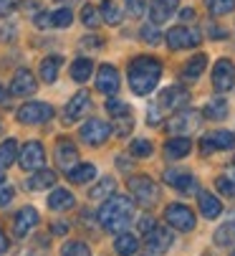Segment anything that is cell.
<instances>
[{
  "label": "cell",
  "instance_id": "6da1fadb",
  "mask_svg": "<svg viewBox=\"0 0 235 256\" xmlns=\"http://www.w3.org/2000/svg\"><path fill=\"white\" fill-rule=\"evenodd\" d=\"M134 198L129 196H111L104 200V206L99 208V221L109 234H124L134 218Z\"/></svg>",
  "mask_w": 235,
  "mask_h": 256
},
{
  "label": "cell",
  "instance_id": "7a4b0ae2",
  "mask_svg": "<svg viewBox=\"0 0 235 256\" xmlns=\"http://www.w3.org/2000/svg\"><path fill=\"white\" fill-rule=\"evenodd\" d=\"M162 76V64L152 56H137L129 64V86L137 96H147L157 89Z\"/></svg>",
  "mask_w": 235,
  "mask_h": 256
},
{
  "label": "cell",
  "instance_id": "3957f363",
  "mask_svg": "<svg viewBox=\"0 0 235 256\" xmlns=\"http://www.w3.org/2000/svg\"><path fill=\"white\" fill-rule=\"evenodd\" d=\"M203 124V114L195 109H177L175 117H170L167 122V132L172 137H190L192 132H198Z\"/></svg>",
  "mask_w": 235,
  "mask_h": 256
},
{
  "label": "cell",
  "instance_id": "277c9868",
  "mask_svg": "<svg viewBox=\"0 0 235 256\" xmlns=\"http://www.w3.org/2000/svg\"><path fill=\"white\" fill-rule=\"evenodd\" d=\"M127 186H129V193H132L134 203H139V206H154L157 200H160V186L147 175L129 178Z\"/></svg>",
  "mask_w": 235,
  "mask_h": 256
},
{
  "label": "cell",
  "instance_id": "5b68a950",
  "mask_svg": "<svg viewBox=\"0 0 235 256\" xmlns=\"http://www.w3.org/2000/svg\"><path fill=\"white\" fill-rule=\"evenodd\" d=\"M18 122L23 124H46L53 117V106L46 102H28L18 109Z\"/></svg>",
  "mask_w": 235,
  "mask_h": 256
},
{
  "label": "cell",
  "instance_id": "8992f818",
  "mask_svg": "<svg viewBox=\"0 0 235 256\" xmlns=\"http://www.w3.org/2000/svg\"><path fill=\"white\" fill-rule=\"evenodd\" d=\"M165 38H167V46L172 51H180V48H195V46H200L203 36H200V30H195V28L175 26L172 30H167Z\"/></svg>",
  "mask_w": 235,
  "mask_h": 256
},
{
  "label": "cell",
  "instance_id": "52a82bcc",
  "mask_svg": "<svg viewBox=\"0 0 235 256\" xmlns=\"http://www.w3.org/2000/svg\"><path fill=\"white\" fill-rule=\"evenodd\" d=\"M165 221L172 226V228H177V231H192L195 228V213H192V208H187V206H182V203H170L167 208H165Z\"/></svg>",
  "mask_w": 235,
  "mask_h": 256
},
{
  "label": "cell",
  "instance_id": "ba28073f",
  "mask_svg": "<svg viewBox=\"0 0 235 256\" xmlns=\"http://www.w3.org/2000/svg\"><path fill=\"white\" fill-rule=\"evenodd\" d=\"M81 140L86 142V144H91V148H99V144H104L106 140H109V134H111V127H109V122H104V120H89L84 127H81Z\"/></svg>",
  "mask_w": 235,
  "mask_h": 256
},
{
  "label": "cell",
  "instance_id": "9c48e42d",
  "mask_svg": "<svg viewBox=\"0 0 235 256\" xmlns=\"http://www.w3.org/2000/svg\"><path fill=\"white\" fill-rule=\"evenodd\" d=\"M213 86H215L220 94H225V92H230V89L235 86V64H233V61L220 58V61L215 64V68H213Z\"/></svg>",
  "mask_w": 235,
  "mask_h": 256
},
{
  "label": "cell",
  "instance_id": "30bf717a",
  "mask_svg": "<svg viewBox=\"0 0 235 256\" xmlns=\"http://www.w3.org/2000/svg\"><path fill=\"white\" fill-rule=\"evenodd\" d=\"M119 86H122V79H119V71H116L111 64H104L99 66V76H96V89L106 96H114L119 94Z\"/></svg>",
  "mask_w": 235,
  "mask_h": 256
},
{
  "label": "cell",
  "instance_id": "8fae6325",
  "mask_svg": "<svg viewBox=\"0 0 235 256\" xmlns=\"http://www.w3.org/2000/svg\"><path fill=\"white\" fill-rule=\"evenodd\" d=\"M46 162V150H43V144L41 142H28L23 144V150H20V168L23 170H41Z\"/></svg>",
  "mask_w": 235,
  "mask_h": 256
},
{
  "label": "cell",
  "instance_id": "7c38bea8",
  "mask_svg": "<svg viewBox=\"0 0 235 256\" xmlns=\"http://www.w3.org/2000/svg\"><path fill=\"white\" fill-rule=\"evenodd\" d=\"M187 102H190V92L185 89V86H180V84H175V86H167L162 94H160V109H170V112H177V109H182V106H187Z\"/></svg>",
  "mask_w": 235,
  "mask_h": 256
},
{
  "label": "cell",
  "instance_id": "4fadbf2b",
  "mask_svg": "<svg viewBox=\"0 0 235 256\" xmlns=\"http://www.w3.org/2000/svg\"><path fill=\"white\" fill-rule=\"evenodd\" d=\"M233 148H235V134L228 132V130L213 132V134L203 137V142H200V152L203 155H210L215 150H233Z\"/></svg>",
  "mask_w": 235,
  "mask_h": 256
},
{
  "label": "cell",
  "instance_id": "5bb4252c",
  "mask_svg": "<svg viewBox=\"0 0 235 256\" xmlns=\"http://www.w3.org/2000/svg\"><path fill=\"white\" fill-rule=\"evenodd\" d=\"M180 8V0H152L149 3V18L154 26L167 23Z\"/></svg>",
  "mask_w": 235,
  "mask_h": 256
},
{
  "label": "cell",
  "instance_id": "9a60e30c",
  "mask_svg": "<svg viewBox=\"0 0 235 256\" xmlns=\"http://www.w3.org/2000/svg\"><path fill=\"white\" fill-rule=\"evenodd\" d=\"M35 89H38L35 76L30 74L28 68H18L15 76H13V82H10V94H13V96H30Z\"/></svg>",
  "mask_w": 235,
  "mask_h": 256
},
{
  "label": "cell",
  "instance_id": "2e32d148",
  "mask_svg": "<svg viewBox=\"0 0 235 256\" xmlns=\"http://www.w3.org/2000/svg\"><path fill=\"white\" fill-rule=\"evenodd\" d=\"M56 165L63 172H68L73 165H78V150H76V144L71 140H61L56 144Z\"/></svg>",
  "mask_w": 235,
  "mask_h": 256
},
{
  "label": "cell",
  "instance_id": "e0dca14e",
  "mask_svg": "<svg viewBox=\"0 0 235 256\" xmlns=\"http://www.w3.org/2000/svg\"><path fill=\"white\" fill-rule=\"evenodd\" d=\"M147 238V248L152 251V254H165L170 246H172V234L165 228V226H154L152 231H147L144 234Z\"/></svg>",
  "mask_w": 235,
  "mask_h": 256
},
{
  "label": "cell",
  "instance_id": "ac0fdd59",
  "mask_svg": "<svg viewBox=\"0 0 235 256\" xmlns=\"http://www.w3.org/2000/svg\"><path fill=\"white\" fill-rule=\"evenodd\" d=\"M91 106V99H89V94L86 92H78L76 96H71V102L66 104V109H63V120L71 124V122H76L78 117H81L86 109Z\"/></svg>",
  "mask_w": 235,
  "mask_h": 256
},
{
  "label": "cell",
  "instance_id": "d6986e66",
  "mask_svg": "<svg viewBox=\"0 0 235 256\" xmlns=\"http://www.w3.org/2000/svg\"><path fill=\"white\" fill-rule=\"evenodd\" d=\"M38 224V210L33 208V206H25V208H20L18 213H15V224H13V228H15V236L18 238H23L33 226Z\"/></svg>",
  "mask_w": 235,
  "mask_h": 256
},
{
  "label": "cell",
  "instance_id": "ffe728a7",
  "mask_svg": "<svg viewBox=\"0 0 235 256\" xmlns=\"http://www.w3.org/2000/svg\"><path fill=\"white\" fill-rule=\"evenodd\" d=\"M165 182H167V186H172V188H177L180 193H190V190L198 188L195 178L190 172H185V170H167L165 172Z\"/></svg>",
  "mask_w": 235,
  "mask_h": 256
},
{
  "label": "cell",
  "instance_id": "44dd1931",
  "mask_svg": "<svg viewBox=\"0 0 235 256\" xmlns=\"http://www.w3.org/2000/svg\"><path fill=\"white\" fill-rule=\"evenodd\" d=\"M190 150H192L190 137H172V140H167V144H165V158H170V160H182V158L190 155Z\"/></svg>",
  "mask_w": 235,
  "mask_h": 256
},
{
  "label": "cell",
  "instance_id": "7402d4cb",
  "mask_svg": "<svg viewBox=\"0 0 235 256\" xmlns=\"http://www.w3.org/2000/svg\"><path fill=\"white\" fill-rule=\"evenodd\" d=\"M198 206H200V213L208 218V221H213V218H218V216L223 213V203H220L215 196L205 193V190L198 193Z\"/></svg>",
  "mask_w": 235,
  "mask_h": 256
},
{
  "label": "cell",
  "instance_id": "603a6c76",
  "mask_svg": "<svg viewBox=\"0 0 235 256\" xmlns=\"http://www.w3.org/2000/svg\"><path fill=\"white\" fill-rule=\"evenodd\" d=\"M76 206V198H73V193L71 190H66V188H56L51 196H48V208L51 210H68V208H73Z\"/></svg>",
  "mask_w": 235,
  "mask_h": 256
},
{
  "label": "cell",
  "instance_id": "cb8c5ba5",
  "mask_svg": "<svg viewBox=\"0 0 235 256\" xmlns=\"http://www.w3.org/2000/svg\"><path fill=\"white\" fill-rule=\"evenodd\" d=\"M205 66H208V56H205V54L192 56V58L182 66V79H190V82L200 79V76H203V71H205Z\"/></svg>",
  "mask_w": 235,
  "mask_h": 256
},
{
  "label": "cell",
  "instance_id": "d4e9b609",
  "mask_svg": "<svg viewBox=\"0 0 235 256\" xmlns=\"http://www.w3.org/2000/svg\"><path fill=\"white\" fill-rule=\"evenodd\" d=\"M94 178H96V168L91 162H78L68 170V180L76 182V186H84V182H89Z\"/></svg>",
  "mask_w": 235,
  "mask_h": 256
},
{
  "label": "cell",
  "instance_id": "484cf974",
  "mask_svg": "<svg viewBox=\"0 0 235 256\" xmlns=\"http://www.w3.org/2000/svg\"><path fill=\"white\" fill-rule=\"evenodd\" d=\"M114 248H116V254H119V256H134L139 251V238L132 236V234H116Z\"/></svg>",
  "mask_w": 235,
  "mask_h": 256
},
{
  "label": "cell",
  "instance_id": "4316f807",
  "mask_svg": "<svg viewBox=\"0 0 235 256\" xmlns=\"http://www.w3.org/2000/svg\"><path fill=\"white\" fill-rule=\"evenodd\" d=\"M228 112H230L228 102H225L223 96H213V99L205 104V109H203V117H208V120H225Z\"/></svg>",
  "mask_w": 235,
  "mask_h": 256
},
{
  "label": "cell",
  "instance_id": "83f0119b",
  "mask_svg": "<svg viewBox=\"0 0 235 256\" xmlns=\"http://www.w3.org/2000/svg\"><path fill=\"white\" fill-rule=\"evenodd\" d=\"M56 182V172L53 170H33V178L28 180V188L30 190H46V188H51Z\"/></svg>",
  "mask_w": 235,
  "mask_h": 256
},
{
  "label": "cell",
  "instance_id": "f1b7e54d",
  "mask_svg": "<svg viewBox=\"0 0 235 256\" xmlns=\"http://www.w3.org/2000/svg\"><path fill=\"white\" fill-rule=\"evenodd\" d=\"M61 64H63L61 56H46V58L41 61V68H38V71H41V79H43L46 84H53V82H56Z\"/></svg>",
  "mask_w": 235,
  "mask_h": 256
},
{
  "label": "cell",
  "instance_id": "f546056e",
  "mask_svg": "<svg viewBox=\"0 0 235 256\" xmlns=\"http://www.w3.org/2000/svg\"><path fill=\"white\" fill-rule=\"evenodd\" d=\"M114 193H116V180H114V178H101L96 186L91 188L89 198H94V200H106V198H111Z\"/></svg>",
  "mask_w": 235,
  "mask_h": 256
},
{
  "label": "cell",
  "instance_id": "4dcf8cb0",
  "mask_svg": "<svg viewBox=\"0 0 235 256\" xmlns=\"http://www.w3.org/2000/svg\"><path fill=\"white\" fill-rule=\"evenodd\" d=\"M94 74V61L91 58H76L71 66V79L73 82H86Z\"/></svg>",
  "mask_w": 235,
  "mask_h": 256
},
{
  "label": "cell",
  "instance_id": "1f68e13d",
  "mask_svg": "<svg viewBox=\"0 0 235 256\" xmlns=\"http://www.w3.org/2000/svg\"><path fill=\"white\" fill-rule=\"evenodd\" d=\"M15 160H18V142L15 140L0 142V168H10Z\"/></svg>",
  "mask_w": 235,
  "mask_h": 256
},
{
  "label": "cell",
  "instance_id": "d6a6232c",
  "mask_svg": "<svg viewBox=\"0 0 235 256\" xmlns=\"http://www.w3.org/2000/svg\"><path fill=\"white\" fill-rule=\"evenodd\" d=\"M215 188L220 190V196H225V198H235V168H233V172L220 175V178L215 180Z\"/></svg>",
  "mask_w": 235,
  "mask_h": 256
},
{
  "label": "cell",
  "instance_id": "836d02e7",
  "mask_svg": "<svg viewBox=\"0 0 235 256\" xmlns=\"http://www.w3.org/2000/svg\"><path fill=\"white\" fill-rule=\"evenodd\" d=\"M101 16H104V23H109V26H119L122 23V10H119V6L116 3H111V0H104V6H101Z\"/></svg>",
  "mask_w": 235,
  "mask_h": 256
},
{
  "label": "cell",
  "instance_id": "e575fe53",
  "mask_svg": "<svg viewBox=\"0 0 235 256\" xmlns=\"http://www.w3.org/2000/svg\"><path fill=\"white\" fill-rule=\"evenodd\" d=\"M205 8L210 16H228L235 10V0H205Z\"/></svg>",
  "mask_w": 235,
  "mask_h": 256
},
{
  "label": "cell",
  "instance_id": "d590c367",
  "mask_svg": "<svg viewBox=\"0 0 235 256\" xmlns=\"http://www.w3.org/2000/svg\"><path fill=\"white\" fill-rule=\"evenodd\" d=\"M215 244H218V246L235 244V221H228L225 226H220V228L215 231Z\"/></svg>",
  "mask_w": 235,
  "mask_h": 256
},
{
  "label": "cell",
  "instance_id": "8d00e7d4",
  "mask_svg": "<svg viewBox=\"0 0 235 256\" xmlns=\"http://www.w3.org/2000/svg\"><path fill=\"white\" fill-rule=\"evenodd\" d=\"M61 256H91V248L84 241H68V244H63Z\"/></svg>",
  "mask_w": 235,
  "mask_h": 256
},
{
  "label": "cell",
  "instance_id": "74e56055",
  "mask_svg": "<svg viewBox=\"0 0 235 256\" xmlns=\"http://www.w3.org/2000/svg\"><path fill=\"white\" fill-rule=\"evenodd\" d=\"M71 23H73V13L68 8H58V10L51 13V26L53 28H68Z\"/></svg>",
  "mask_w": 235,
  "mask_h": 256
},
{
  "label": "cell",
  "instance_id": "f35d334b",
  "mask_svg": "<svg viewBox=\"0 0 235 256\" xmlns=\"http://www.w3.org/2000/svg\"><path fill=\"white\" fill-rule=\"evenodd\" d=\"M152 142L149 140H134L132 142V148H129V152H132V158H149L152 155Z\"/></svg>",
  "mask_w": 235,
  "mask_h": 256
},
{
  "label": "cell",
  "instance_id": "ab89813d",
  "mask_svg": "<svg viewBox=\"0 0 235 256\" xmlns=\"http://www.w3.org/2000/svg\"><path fill=\"white\" fill-rule=\"evenodd\" d=\"M106 109H109V114H114V117H122V114H132L129 104H127V102H122V99H116V96H111V99L106 102Z\"/></svg>",
  "mask_w": 235,
  "mask_h": 256
},
{
  "label": "cell",
  "instance_id": "60d3db41",
  "mask_svg": "<svg viewBox=\"0 0 235 256\" xmlns=\"http://www.w3.org/2000/svg\"><path fill=\"white\" fill-rule=\"evenodd\" d=\"M99 10L94 8V6H84V10H81V23L86 26V28H96L99 26Z\"/></svg>",
  "mask_w": 235,
  "mask_h": 256
},
{
  "label": "cell",
  "instance_id": "b9f144b4",
  "mask_svg": "<svg viewBox=\"0 0 235 256\" xmlns=\"http://www.w3.org/2000/svg\"><path fill=\"white\" fill-rule=\"evenodd\" d=\"M132 127H134V120H132V114H122V117H116V124H114V130H116V134H119V137H127V134L132 132Z\"/></svg>",
  "mask_w": 235,
  "mask_h": 256
},
{
  "label": "cell",
  "instance_id": "7bdbcfd3",
  "mask_svg": "<svg viewBox=\"0 0 235 256\" xmlns=\"http://www.w3.org/2000/svg\"><path fill=\"white\" fill-rule=\"evenodd\" d=\"M124 3H127V13L132 18H142L147 10V0H124Z\"/></svg>",
  "mask_w": 235,
  "mask_h": 256
},
{
  "label": "cell",
  "instance_id": "ee69618b",
  "mask_svg": "<svg viewBox=\"0 0 235 256\" xmlns=\"http://www.w3.org/2000/svg\"><path fill=\"white\" fill-rule=\"evenodd\" d=\"M142 38H144L147 44H152V46H157V44H160V41H162V33H160V30H157V28H154V23H152V26H144V28H142Z\"/></svg>",
  "mask_w": 235,
  "mask_h": 256
},
{
  "label": "cell",
  "instance_id": "f6af8a7d",
  "mask_svg": "<svg viewBox=\"0 0 235 256\" xmlns=\"http://www.w3.org/2000/svg\"><path fill=\"white\" fill-rule=\"evenodd\" d=\"M20 6V0H0V16H10Z\"/></svg>",
  "mask_w": 235,
  "mask_h": 256
},
{
  "label": "cell",
  "instance_id": "bcb514c9",
  "mask_svg": "<svg viewBox=\"0 0 235 256\" xmlns=\"http://www.w3.org/2000/svg\"><path fill=\"white\" fill-rule=\"evenodd\" d=\"M33 26L35 28H51V13H35Z\"/></svg>",
  "mask_w": 235,
  "mask_h": 256
},
{
  "label": "cell",
  "instance_id": "7dc6e473",
  "mask_svg": "<svg viewBox=\"0 0 235 256\" xmlns=\"http://www.w3.org/2000/svg\"><path fill=\"white\" fill-rule=\"evenodd\" d=\"M13 188H3V186H0V208H3V206H8L10 200H13Z\"/></svg>",
  "mask_w": 235,
  "mask_h": 256
},
{
  "label": "cell",
  "instance_id": "c3c4849f",
  "mask_svg": "<svg viewBox=\"0 0 235 256\" xmlns=\"http://www.w3.org/2000/svg\"><path fill=\"white\" fill-rule=\"evenodd\" d=\"M160 104H152L149 106V124H160Z\"/></svg>",
  "mask_w": 235,
  "mask_h": 256
},
{
  "label": "cell",
  "instance_id": "681fc988",
  "mask_svg": "<svg viewBox=\"0 0 235 256\" xmlns=\"http://www.w3.org/2000/svg\"><path fill=\"white\" fill-rule=\"evenodd\" d=\"M154 226H157V224H154V218H149V216H147V218H142V221H139V231H142V234L152 231Z\"/></svg>",
  "mask_w": 235,
  "mask_h": 256
},
{
  "label": "cell",
  "instance_id": "f907efd6",
  "mask_svg": "<svg viewBox=\"0 0 235 256\" xmlns=\"http://www.w3.org/2000/svg\"><path fill=\"white\" fill-rule=\"evenodd\" d=\"M180 20H182V23H192V20H195V10H192V8H182V10H180Z\"/></svg>",
  "mask_w": 235,
  "mask_h": 256
},
{
  "label": "cell",
  "instance_id": "816d5d0a",
  "mask_svg": "<svg viewBox=\"0 0 235 256\" xmlns=\"http://www.w3.org/2000/svg\"><path fill=\"white\" fill-rule=\"evenodd\" d=\"M51 231H53V234H58V236H66V231H68V226L58 221V224H53V228H51Z\"/></svg>",
  "mask_w": 235,
  "mask_h": 256
},
{
  "label": "cell",
  "instance_id": "f5cc1de1",
  "mask_svg": "<svg viewBox=\"0 0 235 256\" xmlns=\"http://www.w3.org/2000/svg\"><path fill=\"white\" fill-rule=\"evenodd\" d=\"M8 251V238H5V234L3 231H0V256H3Z\"/></svg>",
  "mask_w": 235,
  "mask_h": 256
},
{
  "label": "cell",
  "instance_id": "db71d44e",
  "mask_svg": "<svg viewBox=\"0 0 235 256\" xmlns=\"http://www.w3.org/2000/svg\"><path fill=\"white\" fill-rule=\"evenodd\" d=\"M210 33H215L213 38H225V30H223V28H215V26H210Z\"/></svg>",
  "mask_w": 235,
  "mask_h": 256
},
{
  "label": "cell",
  "instance_id": "11a10c76",
  "mask_svg": "<svg viewBox=\"0 0 235 256\" xmlns=\"http://www.w3.org/2000/svg\"><path fill=\"white\" fill-rule=\"evenodd\" d=\"M8 102V96H5V89H3V84H0V104H5Z\"/></svg>",
  "mask_w": 235,
  "mask_h": 256
},
{
  "label": "cell",
  "instance_id": "9f6ffc18",
  "mask_svg": "<svg viewBox=\"0 0 235 256\" xmlns=\"http://www.w3.org/2000/svg\"><path fill=\"white\" fill-rule=\"evenodd\" d=\"M56 3H61V6H76L78 0H56Z\"/></svg>",
  "mask_w": 235,
  "mask_h": 256
},
{
  "label": "cell",
  "instance_id": "6f0895ef",
  "mask_svg": "<svg viewBox=\"0 0 235 256\" xmlns=\"http://www.w3.org/2000/svg\"><path fill=\"white\" fill-rule=\"evenodd\" d=\"M3 180H5V175H3V172H0V186H3Z\"/></svg>",
  "mask_w": 235,
  "mask_h": 256
},
{
  "label": "cell",
  "instance_id": "680465c9",
  "mask_svg": "<svg viewBox=\"0 0 235 256\" xmlns=\"http://www.w3.org/2000/svg\"><path fill=\"white\" fill-rule=\"evenodd\" d=\"M233 168H235V160H233Z\"/></svg>",
  "mask_w": 235,
  "mask_h": 256
},
{
  "label": "cell",
  "instance_id": "91938a15",
  "mask_svg": "<svg viewBox=\"0 0 235 256\" xmlns=\"http://www.w3.org/2000/svg\"><path fill=\"white\" fill-rule=\"evenodd\" d=\"M0 130H3V124H0Z\"/></svg>",
  "mask_w": 235,
  "mask_h": 256
},
{
  "label": "cell",
  "instance_id": "94428289",
  "mask_svg": "<svg viewBox=\"0 0 235 256\" xmlns=\"http://www.w3.org/2000/svg\"><path fill=\"white\" fill-rule=\"evenodd\" d=\"M233 256H235V254H233Z\"/></svg>",
  "mask_w": 235,
  "mask_h": 256
}]
</instances>
